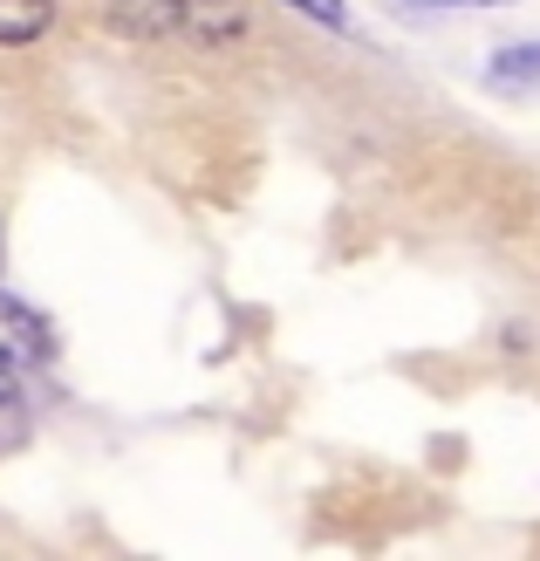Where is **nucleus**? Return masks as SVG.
Wrapping results in <instances>:
<instances>
[{
    "label": "nucleus",
    "instance_id": "6e6552de",
    "mask_svg": "<svg viewBox=\"0 0 540 561\" xmlns=\"http://www.w3.org/2000/svg\"><path fill=\"white\" fill-rule=\"evenodd\" d=\"M404 8H424V14H459V8H499V0H404Z\"/></svg>",
    "mask_w": 540,
    "mask_h": 561
},
{
    "label": "nucleus",
    "instance_id": "20e7f679",
    "mask_svg": "<svg viewBox=\"0 0 540 561\" xmlns=\"http://www.w3.org/2000/svg\"><path fill=\"white\" fill-rule=\"evenodd\" d=\"M493 76L514 82V90H540V42H514L493 55Z\"/></svg>",
    "mask_w": 540,
    "mask_h": 561
},
{
    "label": "nucleus",
    "instance_id": "1a4fd4ad",
    "mask_svg": "<svg viewBox=\"0 0 540 561\" xmlns=\"http://www.w3.org/2000/svg\"><path fill=\"white\" fill-rule=\"evenodd\" d=\"M0 261H8V247H0Z\"/></svg>",
    "mask_w": 540,
    "mask_h": 561
},
{
    "label": "nucleus",
    "instance_id": "7ed1b4c3",
    "mask_svg": "<svg viewBox=\"0 0 540 561\" xmlns=\"http://www.w3.org/2000/svg\"><path fill=\"white\" fill-rule=\"evenodd\" d=\"M55 27V0H0V48H27Z\"/></svg>",
    "mask_w": 540,
    "mask_h": 561
},
{
    "label": "nucleus",
    "instance_id": "39448f33",
    "mask_svg": "<svg viewBox=\"0 0 540 561\" xmlns=\"http://www.w3.org/2000/svg\"><path fill=\"white\" fill-rule=\"evenodd\" d=\"M21 438H27V398H21L14 370H0V453H14Z\"/></svg>",
    "mask_w": 540,
    "mask_h": 561
},
{
    "label": "nucleus",
    "instance_id": "423d86ee",
    "mask_svg": "<svg viewBox=\"0 0 540 561\" xmlns=\"http://www.w3.org/2000/svg\"><path fill=\"white\" fill-rule=\"evenodd\" d=\"M185 27H192L198 42H233V35H246V21H240L233 8H192Z\"/></svg>",
    "mask_w": 540,
    "mask_h": 561
},
{
    "label": "nucleus",
    "instance_id": "f03ea898",
    "mask_svg": "<svg viewBox=\"0 0 540 561\" xmlns=\"http://www.w3.org/2000/svg\"><path fill=\"white\" fill-rule=\"evenodd\" d=\"M55 363V329L27 301L0 295V370H42Z\"/></svg>",
    "mask_w": 540,
    "mask_h": 561
},
{
    "label": "nucleus",
    "instance_id": "0eeeda50",
    "mask_svg": "<svg viewBox=\"0 0 540 561\" xmlns=\"http://www.w3.org/2000/svg\"><path fill=\"white\" fill-rule=\"evenodd\" d=\"M280 8H295V14H308V21H322L329 35H349V8H343V0H280Z\"/></svg>",
    "mask_w": 540,
    "mask_h": 561
},
{
    "label": "nucleus",
    "instance_id": "f257e3e1",
    "mask_svg": "<svg viewBox=\"0 0 540 561\" xmlns=\"http://www.w3.org/2000/svg\"><path fill=\"white\" fill-rule=\"evenodd\" d=\"M103 27L110 35H124V42H172L185 35V21H192V0H103Z\"/></svg>",
    "mask_w": 540,
    "mask_h": 561
}]
</instances>
